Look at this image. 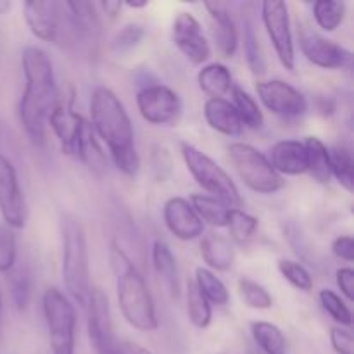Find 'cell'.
<instances>
[{"label": "cell", "mask_w": 354, "mask_h": 354, "mask_svg": "<svg viewBox=\"0 0 354 354\" xmlns=\"http://www.w3.org/2000/svg\"><path fill=\"white\" fill-rule=\"evenodd\" d=\"M92 130L107 145L114 166L123 175L135 178L140 169L135 130L120 97L107 86H95L90 97Z\"/></svg>", "instance_id": "6da1fadb"}, {"label": "cell", "mask_w": 354, "mask_h": 354, "mask_svg": "<svg viewBox=\"0 0 354 354\" xmlns=\"http://www.w3.org/2000/svg\"><path fill=\"white\" fill-rule=\"evenodd\" d=\"M24 92L19 102V118L24 131L35 144L45 140L48 114L57 102L54 68L47 52L28 45L21 54Z\"/></svg>", "instance_id": "7a4b0ae2"}, {"label": "cell", "mask_w": 354, "mask_h": 354, "mask_svg": "<svg viewBox=\"0 0 354 354\" xmlns=\"http://www.w3.org/2000/svg\"><path fill=\"white\" fill-rule=\"evenodd\" d=\"M109 259L116 279L118 304L123 318L137 330L154 332L159 327V320L145 279L118 242L111 244Z\"/></svg>", "instance_id": "3957f363"}, {"label": "cell", "mask_w": 354, "mask_h": 354, "mask_svg": "<svg viewBox=\"0 0 354 354\" xmlns=\"http://www.w3.org/2000/svg\"><path fill=\"white\" fill-rule=\"evenodd\" d=\"M62 279L66 290L75 303L85 308L92 292L90 283L88 241L82 221L75 214H62Z\"/></svg>", "instance_id": "277c9868"}, {"label": "cell", "mask_w": 354, "mask_h": 354, "mask_svg": "<svg viewBox=\"0 0 354 354\" xmlns=\"http://www.w3.org/2000/svg\"><path fill=\"white\" fill-rule=\"evenodd\" d=\"M180 152H182V158L190 175L196 178V182L206 192L211 194V197L221 201L228 207L241 209L242 197L237 185L211 156H207L206 152H203L189 142H183L180 145Z\"/></svg>", "instance_id": "5b68a950"}, {"label": "cell", "mask_w": 354, "mask_h": 354, "mask_svg": "<svg viewBox=\"0 0 354 354\" xmlns=\"http://www.w3.org/2000/svg\"><path fill=\"white\" fill-rule=\"evenodd\" d=\"M24 19L31 33L40 40L61 45L80 40V33L73 23L66 2L30 0L24 3Z\"/></svg>", "instance_id": "8992f818"}, {"label": "cell", "mask_w": 354, "mask_h": 354, "mask_svg": "<svg viewBox=\"0 0 354 354\" xmlns=\"http://www.w3.org/2000/svg\"><path fill=\"white\" fill-rule=\"evenodd\" d=\"M228 158L242 182L254 192L270 196L283 189L286 180L273 169L268 158L249 144L235 142L228 147Z\"/></svg>", "instance_id": "52a82bcc"}, {"label": "cell", "mask_w": 354, "mask_h": 354, "mask_svg": "<svg viewBox=\"0 0 354 354\" xmlns=\"http://www.w3.org/2000/svg\"><path fill=\"white\" fill-rule=\"evenodd\" d=\"M44 317L52 354H75L76 313L71 301L50 287L44 294Z\"/></svg>", "instance_id": "ba28073f"}, {"label": "cell", "mask_w": 354, "mask_h": 354, "mask_svg": "<svg viewBox=\"0 0 354 354\" xmlns=\"http://www.w3.org/2000/svg\"><path fill=\"white\" fill-rule=\"evenodd\" d=\"M86 328L95 354H128L116 337L109 299L100 289H92L86 301Z\"/></svg>", "instance_id": "9c48e42d"}, {"label": "cell", "mask_w": 354, "mask_h": 354, "mask_svg": "<svg viewBox=\"0 0 354 354\" xmlns=\"http://www.w3.org/2000/svg\"><path fill=\"white\" fill-rule=\"evenodd\" d=\"M261 19L279 61L287 71H292L296 64V54H294V40L290 31L289 6L282 0H265L261 3Z\"/></svg>", "instance_id": "30bf717a"}, {"label": "cell", "mask_w": 354, "mask_h": 354, "mask_svg": "<svg viewBox=\"0 0 354 354\" xmlns=\"http://www.w3.org/2000/svg\"><path fill=\"white\" fill-rule=\"evenodd\" d=\"M140 116L156 127H171L182 116V99L166 85H147L137 93Z\"/></svg>", "instance_id": "8fae6325"}, {"label": "cell", "mask_w": 354, "mask_h": 354, "mask_svg": "<svg viewBox=\"0 0 354 354\" xmlns=\"http://www.w3.org/2000/svg\"><path fill=\"white\" fill-rule=\"evenodd\" d=\"M0 214L3 225L12 230H19L26 225V201L17 180V171L3 154H0Z\"/></svg>", "instance_id": "7c38bea8"}, {"label": "cell", "mask_w": 354, "mask_h": 354, "mask_svg": "<svg viewBox=\"0 0 354 354\" xmlns=\"http://www.w3.org/2000/svg\"><path fill=\"white\" fill-rule=\"evenodd\" d=\"M256 92L268 111L282 118H299L306 114L308 99L303 92L283 80L256 83Z\"/></svg>", "instance_id": "4fadbf2b"}, {"label": "cell", "mask_w": 354, "mask_h": 354, "mask_svg": "<svg viewBox=\"0 0 354 354\" xmlns=\"http://www.w3.org/2000/svg\"><path fill=\"white\" fill-rule=\"evenodd\" d=\"M301 50L311 64L324 69H349L353 66V54L342 45L327 40L313 31L304 30L299 37Z\"/></svg>", "instance_id": "5bb4252c"}, {"label": "cell", "mask_w": 354, "mask_h": 354, "mask_svg": "<svg viewBox=\"0 0 354 354\" xmlns=\"http://www.w3.org/2000/svg\"><path fill=\"white\" fill-rule=\"evenodd\" d=\"M173 41L183 57L192 64H203L209 59V44L201 23L190 12H180L173 21Z\"/></svg>", "instance_id": "9a60e30c"}, {"label": "cell", "mask_w": 354, "mask_h": 354, "mask_svg": "<svg viewBox=\"0 0 354 354\" xmlns=\"http://www.w3.org/2000/svg\"><path fill=\"white\" fill-rule=\"evenodd\" d=\"M47 124H50V128L54 130L62 152L68 156H76L86 121L83 120L82 114L73 109L69 100H57L55 102L50 114H48Z\"/></svg>", "instance_id": "2e32d148"}, {"label": "cell", "mask_w": 354, "mask_h": 354, "mask_svg": "<svg viewBox=\"0 0 354 354\" xmlns=\"http://www.w3.org/2000/svg\"><path fill=\"white\" fill-rule=\"evenodd\" d=\"M162 218L168 230L180 241H194L203 235V221L183 197H171L165 203Z\"/></svg>", "instance_id": "e0dca14e"}, {"label": "cell", "mask_w": 354, "mask_h": 354, "mask_svg": "<svg viewBox=\"0 0 354 354\" xmlns=\"http://www.w3.org/2000/svg\"><path fill=\"white\" fill-rule=\"evenodd\" d=\"M211 19V31L213 38L218 45V50L223 57H234L239 45V33L227 6L220 2H207L204 3Z\"/></svg>", "instance_id": "ac0fdd59"}, {"label": "cell", "mask_w": 354, "mask_h": 354, "mask_svg": "<svg viewBox=\"0 0 354 354\" xmlns=\"http://www.w3.org/2000/svg\"><path fill=\"white\" fill-rule=\"evenodd\" d=\"M270 165L280 176H297L306 173V147L299 140H280L270 151Z\"/></svg>", "instance_id": "d6986e66"}, {"label": "cell", "mask_w": 354, "mask_h": 354, "mask_svg": "<svg viewBox=\"0 0 354 354\" xmlns=\"http://www.w3.org/2000/svg\"><path fill=\"white\" fill-rule=\"evenodd\" d=\"M204 118L213 130L227 137H239L244 131V124L234 104L228 102L227 99H207L204 102Z\"/></svg>", "instance_id": "ffe728a7"}, {"label": "cell", "mask_w": 354, "mask_h": 354, "mask_svg": "<svg viewBox=\"0 0 354 354\" xmlns=\"http://www.w3.org/2000/svg\"><path fill=\"white\" fill-rule=\"evenodd\" d=\"M152 263H154V270L161 282L165 283L166 289L169 290L173 297L180 296V272L176 259L173 256L171 249L166 242L156 241L152 245Z\"/></svg>", "instance_id": "44dd1931"}, {"label": "cell", "mask_w": 354, "mask_h": 354, "mask_svg": "<svg viewBox=\"0 0 354 354\" xmlns=\"http://www.w3.org/2000/svg\"><path fill=\"white\" fill-rule=\"evenodd\" d=\"M201 256L209 268L218 270V272H227L234 265L235 251L227 237L209 234L201 242Z\"/></svg>", "instance_id": "7402d4cb"}, {"label": "cell", "mask_w": 354, "mask_h": 354, "mask_svg": "<svg viewBox=\"0 0 354 354\" xmlns=\"http://www.w3.org/2000/svg\"><path fill=\"white\" fill-rule=\"evenodd\" d=\"M197 83L209 99H223L234 86L230 69L220 62H211L197 73Z\"/></svg>", "instance_id": "603a6c76"}, {"label": "cell", "mask_w": 354, "mask_h": 354, "mask_svg": "<svg viewBox=\"0 0 354 354\" xmlns=\"http://www.w3.org/2000/svg\"><path fill=\"white\" fill-rule=\"evenodd\" d=\"M76 158L82 159L86 165V168L90 169L95 175L102 176L107 173V159L106 154H104L102 147L99 144V138L93 133L90 123L85 124L83 128L82 138H80L78 151H76Z\"/></svg>", "instance_id": "cb8c5ba5"}, {"label": "cell", "mask_w": 354, "mask_h": 354, "mask_svg": "<svg viewBox=\"0 0 354 354\" xmlns=\"http://www.w3.org/2000/svg\"><path fill=\"white\" fill-rule=\"evenodd\" d=\"M304 147H306L308 156L306 173H310L313 180H317L318 183L330 182V154H328L327 145L318 137H308L306 142H304Z\"/></svg>", "instance_id": "d4e9b609"}, {"label": "cell", "mask_w": 354, "mask_h": 354, "mask_svg": "<svg viewBox=\"0 0 354 354\" xmlns=\"http://www.w3.org/2000/svg\"><path fill=\"white\" fill-rule=\"evenodd\" d=\"M190 206L194 207V211L201 218V221H206L211 227L218 228L227 227L230 209H234V207H228L221 201L214 199L211 196H204V194H194L190 197Z\"/></svg>", "instance_id": "484cf974"}, {"label": "cell", "mask_w": 354, "mask_h": 354, "mask_svg": "<svg viewBox=\"0 0 354 354\" xmlns=\"http://www.w3.org/2000/svg\"><path fill=\"white\" fill-rule=\"evenodd\" d=\"M251 334L258 348L265 354H287V339L283 332L270 322H252Z\"/></svg>", "instance_id": "4316f807"}, {"label": "cell", "mask_w": 354, "mask_h": 354, "mask_svg": "<svg viewBox=\"0 0 354 354\" xmlns=\"http://www.w3.org/2000/svg\"><path fill=\"white\" fill-rule=\"evenodd\" d=\"M194 283H196L199 292L206 297V301L209 304L225 306V304H228V301H230V292H228L227 286H225L211 270L197 268Z\"/></svg>", "instance_id": "83f0119b"}, {"label": "cell", "mask_w": 354, "mask_h": 354, "mask_svg": "<svg viewBox=\"0 0 354 354\" xmlns=\"http://www.w3.org/2000/svg\"><path fill=\"white\" fill-rule=\"evenodd\" d=\"M232 99H234V107L237 111L239 118H241L242 124L244 127L252 128V130H258L263 127V118L261 109H259L258 102L254 100V97L249 95L244 88L241 86H232Z\"/></svg>", "instance_id": "f1b7e54d"}, {"label": "cell", "mask_w": 354, "mask_h": 354, "mask_svg": "<svg viewBox=\"0 0 354 354\" xmlns=\"http://www.w3.org/2000/svg\"><path fill=\"white\" fill-rule=\"evenodd\" d=\"M242 33H244V54L249 69L254 75L261 76L265 73V57H263L261 47H259L254 21L248 14L242 16Z\"/></svg>", "instance_id": "f546056e"}, {"label": "cell", "mask_w": 354, "mask_h": 354, "mask_svg": "<svg viewBox=\"0 0 354 354\" xmlns=\"http://www.w3.org/2000/svg\"><path fill=\"white\" fill-rule=\"evenodd\" d=\"M330 154V171L332 176L337 178V182L344 187L348 192L354 190V161L351 149L344 145H335L334 149L328 151Z\"/></svg>", "instance_id": "4dcf8cb0"}, {"label": "cell", "mask_w": 354, "mask_h": 354, "mask_svg": "<svg viewBox=\"0 0 354 354\" xmlns=\"http://www.w3.org/2000/svg\"><path fill=\"white\" fill-rule=\"evenodd\" d=\"M237 290L245 306L252 308V310H270V308L273 306L272 294H270L261 283L249 279V277L239 279Z\"/></svg>", "instance_id": "1f68e13d"}, {"label": "cell", "mask_w": 354, "mask_h": 354, "mask_svg": "<svg viewBox=\"0 0 354 354\" xmlns=\"http://www.w3.org/2000/svg\"><path fill=\"white\" fill-rule=\"evenodd\" d=\"M187 311H189V318L190 322H192L194 327H209L211 318H213L211 304L207 303L206 297L199 292V289H197L194 282H189V286H187Z\"/></svg>", "instance_id": "d6a6232c"}, {"label": "cell", "mask_w": 354, "mask_h": 354, "mask_svg": "<svg viewBox=\"0 0 354 354\" xmlns=\"http://www.w3.org/2000/svg\"><path fill=\"white\" fill-rule=\"evenodd\" d=\"M313 16L322 30L335 31L344 21L346 3L332 2V0H318V2L313 3Z\"/></svg>", "instance_id": "836d02e7"}, {"label": "cell", "mask_w": 354, "mask_h": 354, "mask_svg": "<svg viewBox=\"0 0 354 354\" xmlns=\"http://www.w3.org/2000/svg\"><path fill=\"white\" fill-rule=\"evenodd\" d=\"M227 227L228 230H230L232 239H234L237 244H248V242H251L252 239H254L259 227V221L258 218L245 213V211L230 209Z\"/></svg>", "instance_id": "e575fe53"}, {"label": "cell", "mask_w": 354, "mask_h": 354, "mask_svg": "<svg viewBox=\"0 0 354 354\" xmlns=\"http://www.w3.org/2000/svg\"><path fill=\"white\" fill-rule=\"evenodd\" d=\"M279 272L296 289L303 290V292H310L313 289V279H311L310 272L299 263L290 261V259H280Z\"/></svg>", "instance_id": "d590c367"}, {"label": "cell", "mask_w": 354, "mask_h": 354, "mask_svg": "<svg viewBox=\"0 0 354 354\" xmlns=\"http://www.w3.org/2000/svg\"><path fill=\"white\" fill-rule=\"evenodd\" d=\"M320 304L332 318H334L337 324L344 325V327H351L353 320H351V311H349L348 304L330 289H324L320 292Z\"/></svg>", "instance_id": "8d00e7d4"}, {"label": "cell", "mask_w": 354, "mask_h": 354, "mask_svg": "<svg viewBox=\"0 0 354 354\" xmlns=\"http://www.w3.org/2000/svg\"><path fill=\"white\" fill-rule=\"evenodd\" d=\"M17 258L16 234L7 225H0V273H9L14 270Z\"/></svg>", "instance_id": "74e56055"}, {"label": "cell", "mask_w": 354, "mask_h": 354, "mask_svg": "<svg viewBox=\"0 0 354 354\" xmlns=\"http://www.w3.org/2000/svg\"><path fill=\"white\" fill-rule=\"evenodd\" d=\"M10 294L17 310H24L30 303L31 282L30 275L24 270H14L10 273Z\"/></svg>", "instance_id": "f35d334b"}, {"label": "cell", "mask_w": 354, "mask_h": 354, "mask_svg": "<svg viewBox=\"0 0 354 354\" xmlns=\"http://www.w3.org/2000/svg\"><path fill=\"white\" fill-rule=\"evenodd\" d=\"M145 37V30L140 24H127V26L121 28L116 33L113 40V50L114 52H130L131 48L137 47L142 41V38Z\"/></svg>", "instance_id": "ab89813d"}, {"label": "cell", "mask_w": 354, "mask_h": 354, "mask_svg": "<svg viewBox=\"0 0 354 354\" xmlns=\"http://www.w3.org/2000/svg\"><path fill=\"white\" fill-rule=\"evenodd\" d=\"M330 344L337 354H354V342L351 330L342 327L330 328Z\"/></svg>", "instance_id": "60d3db41"}, {"label": "cell", "mask_w": 354, "mask_h": 354, "mask_svg": "<svg viewBox=\"0 0 354 354\" xmlns=\"http://www.w3.org/2000/svg\"><path fill=\"white\" fill-rule=\"evenodd\" d=\"M332 252L342 261L351 263L354 259V241L351 235H341L332 244Z\"/></svg>", "instance_id": "b9f144b4"}, {"label": "cell", "mask_w": 354, "mask_h": 354, "mask_svg": "<svg viewBox=\"0 0 354 354\" xmlns=\"http://www.w3.org/2000/svg\"><path fill=\"white\" fill-rule=\"evenodd\" d=\"M337 286L341 289V292L344 294L346 299L351 303L354 301V294H353V287H354V272L351 268H339L337 273Z\"/></svg>", "instance_id": "7bdbcfd3"}, {"label": "cell", "mask_w": 354, "mask_h": 354, "mask_svg": "<svg viewBox=\"0 0 354 354\" xmlns=\"http://www.w3.org/2000/svg\"><path fill=\"white\" fill-rule=\"evenodd\" d=\"M100 7L104 9V12L107 14L109 17H118L121 12V7H123V2H120V0H106V2L100 3Z\"/></svg>", "instance_id": "ee69618b"}, {"label": "cell", "mask_w": 354, "mask_h": 354, "mask_svg": "<svg viewBox=\"0 0 354 354\" xmlns=\"http://www.w3.org/2000/svg\"><path fill=\"white\" fill-rule=\"evenodd\" d=\"M128 353L130 354H154V353L149 351V349L142 348V346H138V344H128Z\"/></svg>", "instance_id": "f6af8a7d"}, {"label": "cell", "mask_w": 354, "mask_h": 354, "mask_svg": "<svg viewBox=\"0 0 354 354\" xmlns=\"http://www.w3.org/2000/svg\"><path fill=\"white\" fill-rule=\"evenodd\" d=\"M123 6L131 7V9H142V7L147 6V0H138V2H135V0H127V2H123Z\"/></svg>", "instance_id": "bcb514c9"}, {"label": "cell", "mask_w": 354, "mask_h": 354, "mask_svg": "<svg viewBox=\"0 0 354 354\" xmlns=\"http://www.w3.org/2000/svg\"><path fill=\"white\" fill-rule=\"evenodd\" d=\"M10 7H12V3L9 0H0V14H6L7 10H10Z\"/></svg>", "instance_id": "7dc6e473"}, {"label": "cell", "mask_w": 354, "mask_h": 354, "mask_svg": "<svg viewBox=\"0 0 354 354\" xmlns=\"http://www.w3.org/2000/svg\"><path fill=\"white\" fill-rule=\"evenodd\" d=\"M0 315H2V294H0Z\"/></svg>", "instance_id": "c3c4849f"}, {"label": "cell", "mask_w": 354, "mask_h": 354, "mask_svg": "<svg viewBox=\"0 0 354 354\" xmlns=\"http://www.w3.org/2000/svg\"><path fill=\"white\" fill-rule=\"evenodd\" d=\"M248 354H259V353H258V351H254V349H249Z\"/></svg>", "instance_id": "681fc988"}]
</instances>
